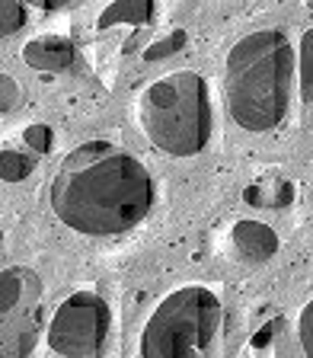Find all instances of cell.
<instances>
[{
	"label": "cell",
	"instance_id": "obj_1",
	"mask_svg": "<svg viewBox=\"0 0 313 358\" xmlns=\"http://www.w3.org/2000/svg\"><path fill=\"white\" fill-rule=\"evenodd\" d=\"M154 176L134 154L109 141H87L58 166L48 201L58 221L87 237H119L154 208Z\"/></svg>",
	"mask_w": 313,
	"mask_h": 358
},
{
	"label": "cell",
	"instance_id": "obj_2",
	"mask_svg": "<svg viewBox=\"0 0 313 358\" xmlns=\"http://www.w3.org/2000/svg\"><path fill=\"white\" fill-rule=\"evenodd\" d=\"M294 83V48L278 29L237 38L224 64L227 109L246 131H268L288 115Z\"/></svg>",
	"mask_w": 313,
	"mask_h": 358
},
{
	"label": "cell",
	"instance_id": "obj_3",
	"mask_svg": "<svg viewBox=\"0 0 313 358\" xmlns=\"http://www.w3.org/2000/svg\"><path fill=\"white\" fill-rule=\"evenodd\" d=\"M138 122L154 148L170 157H195L211 141L214 109L208 83L195 71H173L138 99Z\"/></svg>",
	"mask_w": 313,
	"mask_h": 358
},
{
	"label": "cell",
	"instance_id": "obj_4",
	"mask_svg": "<svg viewBox=\"0 0 313 358\" xmlns=\"http://www.w3.org/2000/svg\"><path fill=\"white\" fill-rule=\"evenodd\" d=\"M221 329V301L201 285L170 291L144 323L141 358H201Z\"/></svg>",
	"mask_w": 313,
	"mask_h": 358
},
{
	"label": "cell",
	"instance_id": "obj_5",
	"mask_svg": "<svg viewBox=\"0 0 313 358\" xmlns=\"http://www.w3.org/2000/svg\"><path fill=\"white\" fill-rule=\"evenodd\" d=\"M42 278L26 266L0 268V358H29L42 336Z\"/></svg>",
	"mask_w": 313,
	"mask_h": 358
},
{
	"label": "cell",
	"instance_id": "obj_6",
	"mask_svg": "<svg viewBox=\"0 0 313 358\" xmlns=\"http://www.w3.org/2000/svg\"><path fill=\"white\" fill-rule=\"evenodd\" d=\"M109 304L93 291H77L52 313L48 345L58 358H96L109 339Z\"/></svg>",
	"mask_w": 313,
	"mask_h": 358
},
{
	"label": "cell",
	"instance_id": "obj_7",
	"mask_svg": "<svg viewBox=\"0 0 313 358\" xmlns=\"http://www.w3.org/2000/svg\"><path fill=\"white\" fill-rule=\"evenodd\" d=\"M74 42L64 36H38L32 42H26L22 48V61L32 67V71H42V74H58L64 67L74 64Z\"/></svg>",
	"mask_w": 313,
	"mask_h": 358
},
{
	"label": "cell",
	"instance_id": "obj_8",
	"mask_svg": "<svg viewBox=\"0 0 313 358\" xmlns=\"http://www.w3.org/2000/svg\"><path fill=\"white\" fill-rule=\"evenodd\" d=\"M233 246L249 262H265L278 253L275 231L262 221H237L233 224Z\"/></svg>",
	"mask_w": 313,
	"mask_h": 358
},
{
	"label": "cell",
	"instance_id": "obj_9",
	"mask_svg": "<svg viewBox=\"0 0 313 358\" xmlns=\"http://www.w3.org/2000/svg\"><path fill=\"white\" fill-rule=\"evenodd\" d=\"M156 13V7L150 0H115L99 13L96 26L99 29H109V26H119V22H128V26H144L150 22V16Z\"/></svg>",
	"mask_w": 313,
	"mask_h": 358
},
{
	"label": "cell",
	"instance_id": "obj_10",
	"mask_svg": "<svg viewBox=\"0 0 313 358\" xmlns=\"http://www.w3.org/2000/svg\"><path fill=\"white\" fill-rule=\"evenodd\" d=\"M36 164H38L36 154L3 148L0 150V179H7V182H20V179H26L32 170H36Z\"/></svg>",
	"mask_w": 313,
	"mask_h": 358
},
{
	"label": "cell",
	"instance_id": "obj_11",
	"mask_svg": "<svg viewBox=\"0 0 313 358\" xmlns=\"http://www.w3.org/2000/svg\"><path fill=\"white\" fill-rule=\"evenodd\" d=\"M298 80H300V96H304V103H313V29H307L304 36H300Z\"/></svg>",
	"mask_w": 313,
	"mask_h": 358
},
{
	"label": "cell",
	"instance_id": "obj_12",
	"mask_svg": "<svg viewBox=\"0 0 313 358\" xmlns=\"http://www.w3.org/2000/svg\"><path fill=\"white\" fill-rule=\"evenodd\" d=\"M26 16H29V10L22 7V3H16V0H0V38L20 32L22 26H26Z\"/></svg>",
	"mask_w": 313,
	"mask_h": 358
},
{
	"label": "cell",
	"instance_id": "obj_13",
	"mask_svg": "<svg viewBox=\"0 0 313 358\" xmlns=\"http://www.w3.org/2000/svg\"><path fill=\"white\" fill-rule=\"evenodd\" d=\"M22 141L29 144L32 154H48L52 150V141H54V134L48 125H42V122H36V125H26V131H22Z\"/></svg>",
	"mask_w": 313,
	"mask_h": 358
},
{
	"label": "cell",
	"instance_id": "obj_14",
	"mask_svg": "<svg viewBox=\"0 0 313 358\" xmlns=\"http://www.w3.org/2000/svg\"><path fill=\"white\" fill-rule=\"evenodd\" d=\"M182 45H186V32H182V29H176V32H170V36H166V38H160V42H154V45H150L147 52H144V58H147V61L170 58V55H176L179 48H182Z\"/></svg>",
	"mask_w": 313,
	"mask_h": 358
},
{
	"label": "cell",
	"instance_id": "obj_15",
	"mask_svg": "<svg viewBox=\"0 0 313 358\" xmlns=\"http://www.w3.org/2000/svg\"><path fill=\"white\" fill-rule=\"evenodd\" d=\"M298 339L307 358H313V301H307L304 310L298 317Z\"/></svg>",
	"mask_w": 313,
	"mask_h": 358
},
{
	"label": "cell",
	"instance_id": "obj_16",
	"mask_svg": "<svg viewBox=\"0 0 313 358\" xmlns=\"http://www.w3.org/2000/svg\"><path fill=\"white\" fill-rule=\"evenodd\" d=\"M22 93L16 87V80L10 74H0V112H13L20 106Z\"/></svg>",
	"mask_w": 313,
	"mask_h": 358
},
{
	"label": "cell",
	"instance_id": "obj_17",
	"mask_svg": "<svg viewBox=\"0 0 313 358\" xmlns=\"http://www.w3.org/2000/svg\"><path fill=\"white\" fill-rule=\"evenodd\" d=\"M275 329H278V323H272V327H265V329H262V333L253 339V343H256V345H265L268 339H272V333H275Z\"/></svg>",
	"mask_w": 313,
	"mask_h": 358
}]
</instances>
